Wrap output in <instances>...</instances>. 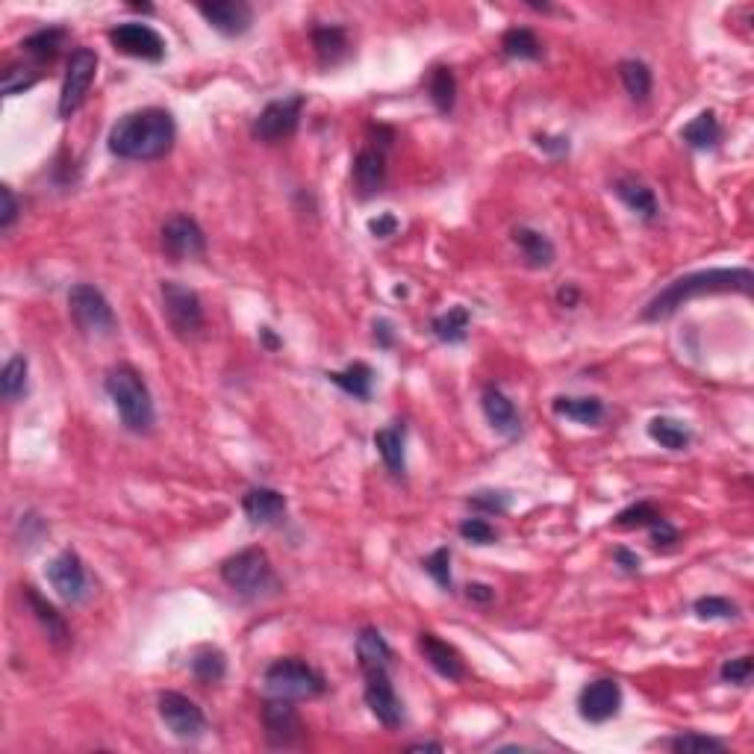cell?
<instances>
[{"label":"cell","instance_id":"6da1fadb","mask_svg":"<svg viewBox=\"0 0 754 754\" xmlns=\"http://www.w3.org/2000/svg\"><path fill=\"white\" fill-rule=\"evenodd\" d=\"M177 139V124L168 109L145 107L121 115L109 130V151L118 160L154 162L162 160Z\"/></svg>","mask_w":754,"mask_h":754},{"label":"cell","instance_id":"7a4b0ae2","mask_svg":"<svg viewBox=\"0 0 754 754\" xmlns=\"http://www.w3.org/2000/svg\"><path fill=\"white\" fill-rule=\"evenodd\" d=\"M754 286L752 269H704L684 274L663 286L643 310V322H663L672 319L684 304L704 298V295H725V292H740L749 295Z\"/></svg>","mask_w":754,"mask_h":754},{"label":"cell","instance_id":"3957f363","mask_svg":"<svg viewBox=\"0 0 754 754\" xmlns=\"http://www.w3.org/2000/svg\"><path fill=\"white\" fill-rule=\"evenodd\" d=\"M104 389L112 398L121 425L130 433L148 436L157 425V410H154V398L151 389L145 383V377L139 375L133 366H115L109 369Z\"/></svg>","mask_w":754,"mask_h":754},{"label":"cell","instance_id":"277c9868","mask_svg":"<svg viewBox=\"0 0 754 754\" xmlns=\"http://www.w3.org/2000/svg\"><path fill=\"white\" fill-rule=\"evenodd\" d=\"M221 581L242 598H269L280 590L269 554L263 548H242L221 563Z\"/></svg>","mask_w":754,"mask_h":754},{"label":"cell","instance_id":"5b68a950","mask_svg":"<svg viewBox=\"0 0 754 754\" xmlns=\"http://www.w3.org/2000/svg\"><path fill=\"white\" fill-rule=\"evenodd\" d=\"M263 684H266V693L274 696V699H289V701H301V699H316L327 690V681L319 669H313L307 660L301 657H280L274 660L266 675H263Z\"/></svg>","mask_w":754,"mask_h":754},{"label":"cell","instance_id":"8992f818","mask_svg":"<svg viewBox=\"0 0 754 754\" xmlns=\"http://www.w3.org/2000/svg\"><path fill=\"white\" fill-rule=\"evenodd\" d=\"M68 310H71V319L74 324L83 330V333H92V336H112L115 327H118V319L109 307L107 295L92 286V283H77L71 286L68 292Z\"/></svg>","mask_w":754,"mask_h":754},{"label":"cell","instance_id":"52a82bcc","mask_svg":"<svg viewBox=\"0 0 754 754\" xmlns=\"http://www.w3.org/2000/svg\"><path fill=\"white\" fill-rule=\"evenodd\" d=\"M160 295L162 313L180 339H192L204 330V304L195 289H189L177 280H162Z\"/></svg>","mask_w":754,"mask_h":754},{"label":"cell","instance_id":"ba28073f","mask_svg":"<svg viewBox=\"0 0 754 754\" xmlns=\"http://www.w3.org/2000/svg\"><path fill=\"white\" fill-rule=\"evenodd\" d=\"M304 107H307L304 95H289V98L266 104L263 112L254 118V127H251L254 139L263 142V145H277L283 139H292L298 133V127H301Z\"/></svg>","mask_w":754,"mask_h":754},{"label":"cell","instance_id":"9c48e42d","mask_svg":"<svg viewBox=\"0 0 754 754\" xmlns=\"http://www.w3.org/2000/svg\"><path fill=\"white\" fill-rule=\"evenodd\" d=\"M98 74V54L92 48H77L68 56V71L62 80V92H59V118H71L77 109L86 104V95L95 83Z\"/></svg>","mask_w":754,"mask_h":754},{"label":"cell","instance_id":"30bf717a","mask_svg":"<svg viewBox=\"0 0 754 754\" xmlns=\"http://www.w3.org/2000/svg\"><path fill=\"white\" fill-rule=\"evenodd\" d=\"M160 245L162 254L171 263H183V260H195L207 254V236L192 216L168 218L160 230Z\"/></svg>","mask_w":754,"mask_h":754},{"label":"cell","instance_id":"8fae6325","mask_svg":"<svg viewBox=\"0 0 754 754\" xmlns=\"http://www.w3.org/2000/svg\"><path fill=\"white\" fill-rule=\"evenodd\" d=\"M160 719L165 722V728L177 737V740H201L207 734V716L204 710L183 693H160Z\"/></svg>","mask_w":754,"mask_h":754},{"label":"cell","instance_id":"7c38bea8","mask_svg":"<svg viewBox=\"0 0 754 754\" xmlns=\"http://www.w3.org/2000/svg\"><path fill=\"white\" fill-rule=\"evenodd\" d=\"M48 581L56 590V595L68 604H83L89 595H92V584H89V575H86V566L80 560L77 551L65 548L59 551L51 566H48Z\"/></svg>","mask_w":754,"mask_h":754},{"label":"cell","instance_id":"4fadbf2b","mask_svg":"<svg viewBox=\"0 0 754 754\" xmlns=\"http://www.w3.org/2000/svg\"><path fill=\"white\" fill-rule=\"evenodd\" d=\"M109 42L118 54L145 59V62H162L165 59V39L142 21H127L109 30Z\"/></svg>","mask_w":754,"mask_h":754},{"label":"cell","instance_id":"5bb4252c","mask_svg":"<svg viewBox=\"0 0 754 754\" xmlns=\"http://www.w3.org/2000/svg\"><path fill=\"white\" fill-rule=\"evenodd\" d=\"M363 678H366L363 696H366V704H369L372 716H375L383 728H389V731L401 728V722H404V704H401L398 693H395L389 669H369V672H363Z\"/></svg>","mask_w":754,"mask_h":754},{"label":"cell","instance_id":"9a60e30c","mask_svg":"<svg viewBox=\"0 0 754 754\" xmlns=\"http://www.w3.org/2000/svg\"><path fill=\"white\" fill-rule=\"evenodd\" d=\"M263 728L271 749H292L304 740V722L289 699H274L263 704Z\"/></svg>","mask_w":754,"mask_h":754},{"label":"cell","instance_id":"2e32d148","mask_svg":"<svg viewBox=\"0 0 754 754\" xmlns=\"http://www.w3.org/2000/svg\"><path fill=\"white\" fill-rule=\"evenodd\" d=\"M622 710V687L613 678H595L578 696V713L584 722H610Z\"/></svg>","mask_w":754,"mask_h":754},{"label":"cell","instance_id":"e0dca14e","mask_svg":"<svg viewBox=\"0 0 754 754\" xmlns=\"http://www.w3.org/2000/svg\"><path fill=\"white\" fill-rule=\"evenodd\" d=\"M198 15L227 39H239L251 30L254 24V9L242 0H213V3H198Z\"/></svg>","mask_w":754,"mask_h":754},{"label":"cell","instance_id":"ac0fdd59","mask_svg":"<svg viewBox=\"0 0 754 754\" xmlns=\"http://www.w3.org/2000/svg\"><path fill=\"white\" fill-rule=\"evenodd\" d=\"M242 510L248 516V522L254 528H274L286 519V510H289V501L283 492L271 489V486H254L245 492L242 498Z\"/></svg>","mask_w":754,"mask_h":754},{"label":"cell","instance_id":"d6986e66","mask_svg":"<svg viewBox=\"0 0 754 754\" xmlns=\"http://www.w3.org/2000/svg\"><path fill=\"white\" fill-rule=\"evenodd\" d=\"M24 601L30 604V610H33L36 622L42 625V631H45L48 643H51L56 651H68L71 643H74V637H71V628H68L65 616H62L54 604H51L45 595L39 593L33 584H27V587H24Z\"/></svg>","mask_w":754,"mask_h":754},{"label":"cell","instance_id":"ffe728a7","mask_svg":"<svg viewBox=\"0 0 754 754\" xmlns=\"http://www.w3.org/2000/svg\"><path fill=\"white\" fill-rule=\"evenodd\" d=\"M351 180H354V192L366 201L375 198L377 192H383L386 186V151L380 148H363L354 157V168H351Z\"/></svg>","mask_w":754,"mask_h":754},{"label":"cell","instance_id":"44dd1931","mask_svg":"<svg viewBox=\"0 0 754 754\" xmlns=\"http://www.w3.org/2000/svg\"><path fill=\"white\" fill-rule=\"evenodd\" d=\"M481 407H484V416L492 425V431L507 436V439L522 436V416H519L516 404L498 386H486L484 395H481Z\"/></svg>","mask_w":754,"mask_h":754},{"label":"cell","instance_id":"7402d4cb","mask_svg":"<svg viewBox=\"0 0 754 754\" xmlns=\"http://www.w3.org/2000/svg\"><path fill=\"white\" fill-rule=\"evenodd\" d=\"M419 651L431 663V669L436 675H442L448 681H463L466 678V666H463V657L457 654V648L448 646L445 640H439L431 631L419 634Z\"/></svg>","mask_w":754,"mask_h":754},{"label":"cell","instance_id":"603a6c76","mask_svg":"<svg viewBox=\"0 0 754 754\" xmlns=\"http://www.w3.org/2000/svg\"><path fill=\"white\" fill-rule=\"evenodd\" d=\"M313 51L319 56L322 68H336L351 56V39L348 30L339 24H324V27H313Z\"/></svg>","mask_w":754,"mask_h":754},{"label":"cell","instance_id":"cb8c5ba5","mask_svg":"<svg viewBox=\"0 0 754 754\" xmlns=\"http://www.w3.org/2000/svg\"><path fill=\"white\" fill-rule=\"evenodd\" d=\"M613 192H616V198H619L634 216H640L643 221H654V218L660 216L657 195H654V189L646 186L643 180H637V177H619V180L613 183Z\"/></svg>","mask_w":754,"mask_h":754},{"label":"cell","instance_id":"d4e9b609","mask_svg":"<svg viewBox=\"0 0 754 754\" xmlns=\"http://www.w3.org/2000/svg\"><path fill=\"white\" fill-rule=\"evenodd\" d=\"M551 410L554 416L560 419H569V422H578V425H598L604 416H607V407L601 398L595 395H581V398H569V395H557L551 401Z\"/></svg>","mask_w":754,"mask_h":754},{"label":"cell","instance_id":"484cf974","mask_svg":"<svg viewBox=\"0 0 754 754\" xmlns=\"http://www.w3.org/2000/svg\"><path fill=\"white\" fill-rule=\"evenodd\" d=\"M513 242L519 245V251H522V257H525V263L531 269H551L554 260H557V251H554L551 239L545 233L534 230V227H525V224L513 227Z\"/></svg>","mask_w":754,"mask_h":754},{"label":"cell","instance_id":"4316f807","mask_svg":"<svg viewBox=\"0 0 754 754\" xmlns=\"http://www.w3.org/2000/svg\"><path fill=\"white\" fill-rule=\"evenodd\" d=\"M375 448L389 475L404 478L407 472V451H404V422H395L389 428L375 433Z\"/></svg>","mask_w":754,"mask_h":754},{"label":"cell","instance_id":"83f0119b","mask_svg":"<svg viewBox=\"0 0 754 754\" xmlns=\"http://www.w3.org/2000/svg\"><path fill=\"white\" fill-rule=\"evenodd\" d=\"M65 42H68L65 27H45V30H39V33H33V36H27L21 42V54L30 56L36 65H48L65 48Z\"/></svg>","mask_w":754,"mask_h":754},{"label":"cell","instance_id":"f1b7e54d","mask_svg":"<svg viewBox=\"0 0 754 754\" xmlns=\"http://www.w3.org/2000/svg\"><path fill=\"white\" fill-rule=\"evenodd\" d=\"M469 324H472L469 307L454 304V307H448L445 313L433 316L431 330L439 342H445V345H460V342H466V336H469Z\"/></svg>","mask_w":754,"mask_h":754},{"label":"cell","instance_id":"f546056e","mask_svg":"<svg viewBox=\"0 0 754 754\" xmlns=\"http://www.w3.org/2000/svg\"><path fill=\"white\" fill-rule=\"evenodd\" d=\"M681 139H684L693 151H713V148L722 142V124H719L716 112H713V109L699 112V115L681 130Z\"/></svg>","mask_w":754,"mask_h":754},{"label":"cell","instance_id":"4dcf8cb0","mask_svg":"<svg viewBox=\"0 0 754 754\" xmlns=\"http://www.w3.org/2000/svg\"><path fill=\"white\" fill-rule=\"evenodd\" d=\"M324 377H327L333 386H339L345 395L357 398V401H369V398H372L375 372H372V366H366V363H351V366H345L342 372H327Z\"/></svg>","mask_w":754,"mask_h":754},{"label":"cell","instance_id":"1f68e13d","mask_svg":"<svg viewBox=\"0 0 754 754\" xmlns=\"http://www.w3.org/2000/svg\"><path fill=\"white\" fill-rule=\"evenodd\" d=\"M428 98L439 115H451L457 107V77L448 65H433L428 71Z\"/></svg>","mask_w":754,"mask_h":754},{"label":"cell","instance_id":"d6a6232c","mask_svg":"<svg viewBox=\"0 0 754 754\" xmlns=\"http://www.w3.org/2000/svg\"><path fill=\"white\" fill-rule=\"evenodd\" d=\"M357 660H360V672L369 669H389L392 666V648L383 640V634L377 628H363L357 637Z\"/></svg>","mask_w":754,"mask_h":754},{"label":"cell","instance_id":"836d02e7","mask_svg":"<svg viewBox=\"0 0 754 754\" xmlns=\"http://www.w3.org/2000/svg\"><path fill=\"white\" fill-rule=\"evenodd\" d=\"M648 436H651L660 448H666V451H687V448L693 445V431H690L684 422L669 419V416L651 419V422H648Z\"/></svg>","mask_w":754,"mask_h":754},{"label":"cell","instance_id":"e575fe53","mask_svg":"<svg viewBox=\"0 0 754 754\" xmlns=\"http://www.w3.org/2000/svg\"><path fill=\"white\" fill-rule=\"evenodd\" d=\"M501 54L507 59H519V62H537L542 59V42L528 27H510L501 36Z\"/></svg>","mask_w":754,"mask_h":754},{"label":"cell","instance_id":"d590c367","mask_svg":"<svg viewBox=\"0 0 754 754\" xmlns=\"http://www.w3.org/2000/svg\"><path fill=\"white\" fill-rule=\"evenodd\" d=\"M619 77H622V86L631 95V101L646 104L648 95H651V68H648L646 62L643 59H625V62H619Z\"/></svg>","mask_w":754,"mask_h":754},{"label":"cell","instance_id":"8d00e7d4","mask_svg":"<svg viewBox=\"0 0 754 754\" xmlns=\"http://www.w3.org/2000/svg\"><path fill=\"white\" fill-rule=\"evenodd\" d=\"M192 675L204 687L207 684H218L227 675V657H224V651H218L213 646L198 648L195 657H192Z\"/></svg>","mask_w":754,"mask_h":754},{"label":"cell","instance_id":"74e56055","mask_svg":"<svg viewBox=\"0 0 754 754\" xmlns=\"http://www.w3.org/2000/svg\"><path fill=\"white\" fill-rule=\"evenodd\" d=\"M27 357L24 354H15L6 366H3V375H0V392L6 401H18L27 395Z\"/></svg>","mask_w":754,"mask_h":754},{"label":"cell","instance_id":"f35d334b","mask_svg":"<svg viewBox=\"0 0 754 754\" xmlns=\"http://www.w3.org/2000/svg\"><path fill=\"white\" fill-rule=\"evenodd\" d=\"M693 613L704 622H731L740 616V607L725 595H701L693 604Z\"/></svg>","mask_w":754,"mask_h":754},{"label":"cell","instance_id":"ab89813d","mask_svg":"<svg viewBox=\"0 0 754 754\" xmlns=\"http://www.w3.org/2000/svg\"><path fill=\"white\" fill-rule=\"evenodd\" d=\"M669 749L678 754H704V752H725L728 746L710 734H699V731H687L669 740Z\"/></svg>","mask_w":754,"mask_h":754},{"label":"cell","instance_id":"60d3db41","mask_svg":"<svg viewBox=\"0 0 754 754\" xmlns=\"http://www.w3.org/2000/svg\"><path fill=\"white\" fill-rule=\"evenodd\" d=\"M422 566H425V572H428L433 581H436V587H439L442 593H454V578H451V548H448V545H442V548H436L433 554H428V557L422 560Z\"/></svg>","mask_w":754,"mask_h":754},{"label":"cell","instance_id":"b9f144b4","mask_svg":"<svg viewBox=\"0 0 754 754\" xmlns=\"http://www.w3.org/2000/svg\"><path fill=\"white\" fill-rule=\"evenodd\" d=\"M466 504L484 516H504L513 504V495L510 492H501V489H481L475 495L466 498Z\"/></svg>","mask_w":754,"mask_h":754},{"label":"cell","instance_id":"7bdbcfd3","mask_svg":"<svg viewBox=\"0 0 754 754\" xmlns=\"http://www.w3.org/2000/svg\"><path fill=\"white\" fill-rule=\"evenodd\" d=\"M36 83H39V71H36V68H24V65H9V68L3 71V80H0V89H3V95H6V98H12V95H21V92L33 89Z\"/></svg>","mask_w":754,"mask_h":754},{"label":"cell","instance_id":"ee69618b","mask_svg":"<svg viewBox=\"0 0 754 754\" xmlns=\"http://www.w3.org/2000/svg\"><path fill=\"white\" fill-rule=\"evenodd\" d=\"M657 516H660V513H657V507H654V504H648V501H637V504L625 507V510L613 519V525H616V528H622V531H634V528H648Z\"/></svg>","mask_w":754,"mask_h":754},{"label":"cell","instance_id":"f6af8a7d","mask_svg":"<svg viewBox=\"0 0 754 754\" xmlns=\"http://www.w3.org/2000/svg\"><path fill=\"white\" fill-rule=\"evenodd\" d=\"M754 675V660L749 654H743V657H734V660H725L722 663V669H719V678L725 681V684H734V687H746L749 681H752Z\"/></svg>","mask_w":754,"mask_h":754},{"label":"cell","instance_id":"bcb514c9","mask_svg":"<svg viewBox=\"0 0 754 754\" xmlns=\"http://www.w3.org/2000/svg\"><path fill=\"white\" fill-rule=\"evenodd\" d=\"M457 531H460V537L466 539V542H472V545H492L498 539V531L486 519H478V516L463 519Z\"/></svg>","mask_w":754,"mask_h":754},{"label":"cell","instance_id":"7dc6e473","mask_svg":"<svg viewBox=\"0 0 754 754\" xmlns=\"http://www.w3.org/2000/svg\"><path fill=\"white\" fill-rule=\"evenodd\" d=\"M0 201H3V210H0V230H12V224L21 216V204L15 198V192L9 186H0Z\"/></svg>","mask_w":754,"mask_h":754},{"label":"cell","instance_id":"c3c4849f","mask_svg":"<svg viewBox=\"0 0 754 754\" xmlns=\"http://www.w3.org/2000/svg\"><path fill=\"white\" fill-rule=\"evenodd\" d=\"M648 531H651V542H654V548H672V545L678 542V531H675V525H669L663 516H657V519L648 525Z\"/></svg>","mask_w":754,"mask_h":754},{"label":"cell","instance_id":"681fc988","mask_svg":"<svg viewBox=\"0 0 754 754\" xmlns=\"http://www.w3.org/2000/svg\"><path fill=\"white\" fill-rule=\"evenodd\" d=\"M369 233H372L375 239H389V236H395V233H398V218L392 216V213H380V216L369 221Z\"/></svg>","mask_w":754,"mask_h":754},{"label":"cell","instance_id":"f907efd6","mask_svg":"<svg viewBox=\"0 0 754 754\" xmlns=\"http://www.w3.org/2000/svg\"><path fill=\"white\" fill-rule=\"evenodd\" d=\"M537 148L551 157H563V154H569V139L566 136H537Z\"/></svg>","mask_w":754,"mask_h":754},{"label":"cell","instance_id":"816d5d0a","mask_svg":"<svg viewBox=\"0 0 754 754\" xmlns=\"http://www.w3.org/2000/svg\"><path fill=\"white\" fill-rule=\"evenodd\" d=\"M613 560H616V563H619V569H622V572H628V575L640 572V566H643V560H640L634 551H628V548H616V551H613Z\"/></svg>","mask_w":754,"mask_h":754},{"label":"cell","instance_id":"f5cc1de1","mask_svg":"<svg viewBox=\"0 0 754 754\" xmlns=\"http://www.w3.org/2000/svg\"><path fill=\"white\" fill-rule=\"evenodd\" d=\"M557 304H560L563 310H575V307L581 304V289H578L575 283L560 286V289H557Z\"/></svg>","mask_w":754,"mask_h":754},{"label":"cell","instance_id":"db71d44e","mask_svg":"<svg viewBox=\"0 0 754 754\" xmlns=\"http://www.w3.org/2000/svg\"><path fill=\"white\" fill-rule=\"evenodd\" d=\"M375 342L380 348H392L395 345V327L389 319H377L375 322Z\"/></svg>","mask_w":754,"mask_h":754},{"label":"cell","instance_id":"11a10c76","mask_svg":"<svg viewBox=\"0 0 754 754\" xmlns=\"http://www.w3.org/2000/svg\"><path fill=\"white\" fill-rule=\"evenodd\" d=\"M466 598L475 604H492L495 601V590L489 584H469L466 587Z\"/></svg>","mask_w":754,"mask_h":754},{"label":"cell","instance_id":"9f6ffc18","mask_svg":"<svg viewBox=\"0 0 754 754\" xmlns=\"http://www.w3.org/2000/svg\"><path fill=\"white\" fill-rule=\"evenodd\" d=\"M260 339H263V345L271 348V351H274V348H280V339L271 333V327H260Z\"/></svg>","mask_w":754,"mask_h":754},{"label":"cell","instance_id":"6f0895ef","mask_svg":"<svg viewBox=\"0 0 754 754\" xmlns=\"http://www.w3.org/2000/svg\"><path fill=\"white\" fill-rule=\"evenodd\" d=\"M407 749H410V752H442L439 743H410Z\"/></svg>","mask_w":754,"mask_h":754}]
</instances>
